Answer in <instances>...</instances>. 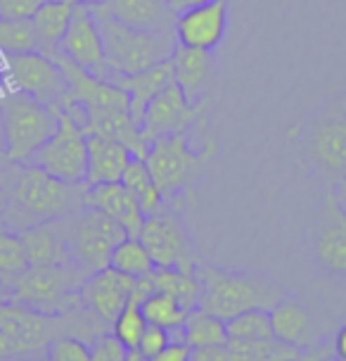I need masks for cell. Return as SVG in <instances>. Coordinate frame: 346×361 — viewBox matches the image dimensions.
<instances>
[{
  "label": "cell",
  "instance_id": "1",
  "mask_svg": "<svg viewBox=\"0 0 346 361\" xmlns=\"http://www.w3.org/2000/svg\"><path fill=\"white\" fill-rule=\"evenodd\" d=\"M88 183H64L29 162H8L0 173L5 226L22 231L34 224L57 221L86 204Z\"/></svg>",
  "mask_w": 346,
  "mask_h": 361
},
{
  "label": "cell",
  "instance_id": "2",
  "mask_svg": "<svg viewBox=\"0 0 346 361\" xmlns=\"http://www.w3.org/2000/svg\"><path fill=\"white\" fill-rule=\"evenodd\" d=\"M197 276L202 279L200 307L228 321L247 309H273L287 293L275 281L256 274L228 271L200 264Z\"/></svg>",
  "mask_w": 346,
  "mask_h": 361
},
{
  "label": "cell",
  "instance_id": "3",
  "mask_svg": "<svg viewBox=\"0 0 346 361\" xmlns=\"http://www.w3.org/2000/svg\"><path fill=\"white\" fill-rule=\"evenodd\" d=\"M98 24L105 41V55L110 64V76H131L155 64L169 60L178 48L173 31H140L121 24L102 5L95 8Z\"/></svg>",
  "mask_w": 346,
  "mask_h": 361
},
{
  "label": "cell",
  "instance_id": "4",
  "mask_svg": "<svg viewBox=\"0 0 346 361\" xmlns=\"http://www.w3.org/2000/svg\"><path fill=\"white\" fill-rule=\"evenodd\" d=\"M60 124V112L22 90L0 93V126L8 162H29Z\"/></svg>",
  "mask_w": 346,
  "mask_h": 361
},
{
  "label": "cell",
  "instance_id": "5",
  "mask_svg": "<svg viewBox=\"0 0 346 361\" xmlns=\"http://www.w3.org/2000/svg\"><path fill=\"white\" fill-rule=\"evenodd\" d=\"M57 228L69 262L86 276L110 267L112 250L126 238V231L114 219L91 204H83L72 214L57 219Z\"/></svg>",
  "mask_w": 346,
  "mask_h": 361
},
{
  "label": "cell",
  "instance_id": "6",
  "mask_svg": "<svg viewBox=\"0 0 346 361\" xmlns=\"http://www.w3.org/2000/svg\"><path fill=\"white\" fill-rule=\"evenodd\" d=\"M86 274L74 264L29 267L5 288V295L43 314H67L81 307Z\"/></svg>",
  "mask_w": 346,
  "mask_h": 361
},
{
  "label": "cell",
  "instance_id": "7",
  "mask_svg": "<svg viewBox=\"0 0 346 361\" xmlns=\"http://www.w3.org/2000/svg\"><path fill=\"white\" fill-rule=\"evenodd\" d=\"M211 154H214V140H209L204 150H195L190 145L188 133H173L150 140L145 152V164L162 195L173 197L188 185L195 166Z\"/></svg>",
  "mask_w": 346,
  "mask_h": 361
},
{
  "label": "cell",
  "instance_id": "8",
  "mask_svg": "<svg viewBox=\"0 0 346 361\" xmlns=\"http://www.w3.org/2000/svg\"><path fill=\"white\" fill-rule=\"evenodd\" d=\"M29 164L38 166L64 183H86L88 178V143L86 131L60 112L55 133L34 152Z\"/></svg>",
  "mask_w": 346,
  "mask_h": 361
},
{
  "label": "cell",
  "instance_id": "9",
  "mask_svg": "<svg viewBox=\"0 0 346 361\" xmlns=\"http://www.w3.org/2000/svg\"><path fill=\"white\" fill-rule=\"evenodd\" d=\"M8 88L22 90L43 105L60 107L64 95L69 93L67 76L53 55L43 50H24V53H8Z\"/></svg>",
  "mask_w": 346,
  "mask_h": 361
},
{
  "label": "cell",
  "instance_id": "10",
  "mask_svg": "<svg viewBox=\"0 0 346 361\" xmlns=\"http://www.w3.org/2000/svg\"><path fill=\"white\" fill-rule=\"evenodd\" d=\"M204 107H207V100L202 98L192 102L183 93V88L176 81H171L147 102L143 119H140V131H143L147 143L162 138V135L188 133L190 126L200 121Z\"/></svg>",
  "mask_w": 346,
  "mask_h": 361
},
{
  "label": "cell",
  "instance_id": "11",
  "mask_svg": "<svg viewBox=\"0 0 346 361\" xmlns=\"http://www.w3.org/2000/svg\"><path fill=\"white\" fill-rule=\"evenodd\" d=\"M138 238L147 247L155 267H178L185 271H197L200 267L188 231L181 219L171 212L147 214Z\"/></svg>",
  "mask_w": 346,
  "mask_h": 361
},
{
  "label": "cell",
  "instance_id": "12",
  "mask_svg": "<svg viewBox=\"0 0 346 361\" xmlns=\"http://www.w3.org/2000/svg\"><path fill=\"white\" fill-rule=\"evenodd\" d=\"M60 55L74 62L76 67L86 69L88 74L110 79V64L105 55V41L98 24V15L91 5H76L67 34L62 38V45L57 50Z\"/></svg>",
  "mask_w": 346,
  "mask_h": 361
},
{
  "label": "cell",
  "instance_id": "13",
  "mask_svg": "<svg viewBox=\"0 0 346 361\" xmlns=\"http://www.w3.org/2000/svg\"><path fill=\"white\" fill-rule=\"evenodd\" d=\"M228 17V0H209V3L178 12L176 19H173V34H176L178 45L214 53L226 38Z\"/></svg>",
  "mask_w": 346,
  "mask_h": 361
},
{
  "label": "cell",
  "instance_id": "14",
  "mask_svg": "<svg viewBox=\"0 0 346 361\" xmlns=\"http://www.w3.org/2000/svg\"><path fill=\"white\" fill-rule=\"evenodd\" d=\"M136 279L117 271L114 267H105L86 276L81 286V305L88 309L102 326L112 328L114 319L124 312L131 302Z\"/></svg>",
  "mask_w": 346,
  "mask_h": 361
},
{
  "label": "cell",
  "instance_id": "15",
  "mask_svg": "<svg viewBox=\"0 0 346 361\" xmlns=\"http://www.w3.org/2000/svg\"><path fill=\"white\" fill-rule=\"evenodd\" d=\"M86 204H91V207L105 212L107 216L114 219V221L126 231V235L138 238L140 231H143L147 214L143 212V207H140L136 195H133L121 180L88 185Z\"/></svg>",
  "mask_w": 346,
  "mask_h": 361
},
{
  "label": "cell",
  "instance_id": "16",
  "mask_svg": "<svg viewBox=\"0 0 346 361\" xmlns=\"http://www.w3.org/2000/svg\"><path fill=\"white\" fill-rule=\"evenodd\" d=\"M316 255L332 274H346V212L339 207L332 188L325 192V216L318 231Z\"/></svg>",
  "mask_w": 346,
  "mask_h": 361
},
{
  "label": "cell",
  "instance_id": "17",
  "mask_svg": "<svg viewBox=\"0 0 346 361\" xmlns=\"http://www.w3.org/2000/svg\"><path fill=\"white\" fill-rule=\"evenodd\" d=\"M88 143V185L114 183L121 180L126 166L136 157L128 147L117 138L102 133H86Z\"/></svg>",
  "mask_w": 346,
  "mask_h": 361
},
{
  "label": "cell",
  "instance_id": "18",
  "mask_svg": "<svg viewBox=\"0 0 346 361\" xmlns=\"http://www.w3.org/2000/svg\"><path fill=\"white\" fill-rule=\"evenodd\" d=\"M114 19L140 31H173V10L169 0H107L102 5Z\"/></svg>",
  "mask_w": 346,
  "mask_h": 361
},
{
  "label": "cell",
  "instance_id": "19",
  "mask_svg": "<svg viewBox=\"0 0 346 361\" xmlns=\"http://www.w3.org/2000/svg\"><path fill=\"white\" fill-rule=\"evenodd\" d=\"M110 81H114L117 86H121L128 93V100H131V117L136 119V124L140 126V119H143V112L155 95L162 90L164 86H169L173 81V64L171 57L164 62L155 64V67L145 69V72L131 74V76H110Z\"/></svg>",
  "mask_w": 346,
  "mask_h": 361
},
{
  "label": "cell",
  "instance_id": "20",
  "mask_svg": "<svg viewBox=\"0 0 346 361\" xmlns=\"http://www.w3.org/2000/svg\"><path fill=\"white\" fill-rule=\"evenodd\" d=\"M171 64H173V81L183 88V93L192 102L202 100V90L207 86L211 64H214V53L178 45L171 55Z\"/></svg>",
  "mask_w": 346,
  "mask_h": 361
},
{
  "label": "cell",
  "instance_id": "21",
  "mask_svg": "<svg viewBox=\"0 0 346 361\" xmlns=\"http://www.w3.org/2000/svg\"><path fill=\"white\" fill-rule=\"evenodd\" d=\"M311 150L320 166L346 176V114L320 121L313 131Z\"/></svg>",
  "mask_w": 346,
  "mask_h": 361
},
{
  "label": "cell",
  "instance_id": "22",
  "mask_svg": "<svg viewBox=\"0 0 346 361\" xmlns=\"http://www.w3.org/2000/svg\"><path fill=\"white\" fill-rule=\"evenodd\" d=\"M76 5L72 0H43V5L31 17L36 31L38 50L43 53H57L62 45V38L67 34Z\"/></svg>",
  "mask_w": 346,
  "mask_h": 361
},
{
  "label": "cell",
  "instance_id": "23",
  "mask_svg": "<svg viewBox=\"0 0 346 361\" xmlns=\"http://www.w3.org/2000/svg\"><path fill=\"white\" fill-rule=\"evenodd\" d=\"M27 247L31 267H46V264H72L64 250V240L57 228V221L34 224L19 231Z\"/></svg>",
  "mask_w": 346,
  "mask_h": 361
},
{
  "label": "cell",
  "instance_id": "24",
  "mask_svg": "<svg viewBox=\"0 0 346 361\" xmlns=\"http://www.w3.org/2000/svg\"><path fill=\"white\" fill-rule=\"evenodd\" d=\"M228 359L230 361H301L304 347L290 345L280 338L266 340H228Z\"/></svg>",
  "mask_w": 346,
  "mask_h": 361
},
{
  "label": "cell",
  "instance_id": "25",
  "mask_svg": "<svg viewBox=\"0 0 346 361\" xmlns=\"http://www.w3.org/2000/svg\"><path fill=\"white\" fill-rule=\"evenodd\" d=\"M152 281H155V290L173 295L188 312L200 307L204 288L197 271H185L178 267H155Z\"/></svg>",
  "mask_w": 346,
  "mask_h": 361
},
{
  "label": "cell",
  "instance_id": "26",
  "mask_svg": "<svg viewBox=\"0 0 346 361\" xmlns=\"http://www.w3.org/2000/svg\"><path fill=\"white\" fill-rule=\"evenodd\" d=\"M271 324L275 338L290 345L304 347L309 338V312L292 298H283L271 309Z\"/></svg>",
  "mask_w": 346,
  "mask_h": 361
},
{
  "label": "cell",
  "instance_id": "27",
  "mask_svg": "<svg viewBox=\"0 0 346 361\" xmlns=\"http://www.w3.org/2000/svg\"><path fill=\"white\" fill-rule=\"evenodd\" d=\"M183 340L190 347H209V345H228L226 321L207 309L197 307L188 314L183 324Z\"/></svg>",
  "mask_w": 346,
  "mask_h": 361
},
{
  "label": "cell",
  "instance_id": "28",
  "mask_svg": "<svg viewBox=\"0 0 346 361\" xmlns=\"http://www.w3.org/2000/svg\"><path fill=\"white\" fill-rule=\"evenodd\" d=\"M121 183L136 195L145 214H157V212H162L164 195H162V190L157 188V183H155V178H152L150 169H147L145 159L133 157L131 164L126 166L124 176H121Z\"/></svg>",
  "mask_w": 346,
  "mask_h": 361
},
{
  "label": "cell",
  "instance_id": "29",
  "mask_svg": "<svg viewBox=\"0 0 346 361\" xmlns=\"http://www.w3.org/2000/svg\"><path fill=\"white\" fill-rule=\"evenodd\" d=\"M29 267V255L19 231H12L8 226L0 228V286H3V290Z\"/></svg>",
  "mask_w": 346,
  "mask_h": 361
},
{
  "label": "cell",
  "instance_id": "30",
  "mask_svg": "<svg viewBox=\"0 0 346 361\" xmlns=\"http://www.w3.org/2000/svg\"><path fill=\"white\" fill-rule=\"evenodd\" d=\"M110 267H114L126 276H133V279H140V276H150L152 271H155V262H152V257L140 238L126 235L124 240L112 250Z\"/></svg>",
  "mask_w": 346,
  "mask_h": 361
},
{
  "label": "cell",
  "instance_id": "31",
  "mask_svg": "<svg viewBox=\"0 0 346 361\" xmlns=\"http://www.w3.org/2000/svg\"><path fill=\"white\" fill-rule=\"evenodd\" d=\"M140 309H143L147 324L162 326V328H166V331L183 328L185 319H188V314H190L181 302L173 298V295L162 293V290H155V293H152L150 298L140 305Z\"/></svg>",
  "mask_w": 346,
  "mask_h": 361
},
{
  "label": "cell",
  "instance_id": "32",
  "mask_svg": "<svg viewBox=\"0 0 346 361\" xmlns=\"http://www.w3.org/2000/svg\"><path fill=\"white\" fill-rule=\"evenodd\" d=\"M228 340H266L273 338L271 309H247L226 321Z\"/></svg>",
  "mask_w": 346,
  "mask_h": 361
},
{
  "label": "cell",
  "instance_id": "33",
  "mask_svg": "<svg viewBox=\"0 0 346 361\" xmlns=\"http://www.w3.org/2000/svg\"><path fill=\"white\" fill-rule=\"evenodd\" d=\"M38 50L36 31L31 19H3L0 17V53H24Z\"/></svg>",
  "mask_w": 346,
  "mask_h": 361
},
{
  "label": "cell",
  "instance_id": "34",
  "mask_svg": "<svg viewBox=\"0 0 346 361\" xmlns=\"http://www.w3.org/2000/svg\"><path fill=\"white\" fill-rule=\"evenodd\" d=\"M147 328V319L143 314V309H140L138 302H128L124 307V312H121L117 319H114V324L110 331L117 335V340H121L128 350H138L140 345V338H143Z\"/></svg>",
  "mask_w": 346,
  "mask_h": 361
},
{
  "label": "cell",
  "instance_id": "35",
  "mask_svg": "<svg viewBox=\"0 0 346 361\" xmlns=\"http://www.w3.org/2000/svg\"><path fill=\"white\" fill-rule=\"evenodd\" d=\"M50 361H91V345L76 335H57L48 347Z\"/></svg>",
  "mask_w": 346,
  "mask_h": 361
},
{
  "label": "cell",
  "instance_id": "36",
  "mask_svg": "<svg viewBox=\"0 0 346 361\" xmlns=\"http://www.w3.org/2000/svg\"><path fill=\"white\" fill-rule=\"evenodd\" d=\"M131 350L112 331L100 333L91 343V361H128Z\"/></svg>",
  "mask_w": 346,
  "mask_h": 361
},
{
  "label": "cell",
  "instance_id": "37",
  "mask_svg": "<svg viewBox=\"0 0 346 361\" xmlns=\"http://www.w3.org/2000/svg\"><path fill=\"white\" fill-rule=\"evenodd\" d=\"M169 345H171V331H166V328L155 326V324H147L143 338H140L138 352L143 354V357L152 359L162 350H166Z\"/></svg>",
  "mask_w": 346,
  "mask_h": 361
},
{
  "label": "cell",
  "instance_id": "38",
  "mask_svg": "<svg viewBox=\"0 0 346 361\" xmlns=\"http://www.w3.org/2000/svg\"><path fill=\"white\" fill-rule=\"evenodd\" d=\"M43 0H0V17L3 19H31Z\"/></svg>",
  "mask_w": 346,
  "mask_h": 361
},
{
  "label": "cell",
  "instance_id": "39",
  "mask_svg": "<svg viewBox=\"0 0 346 361\" xmlns=\"http://www.w3.org/2000/svg\"><path fill=\"white\" fill-rule=\"evenodd\" d=\"M190 354H192V347L188 343H181V340H173V343L152 357L150 361H190Z\"/></svg>",
  "mask_w": 346,
  "mask_h": 361
},
{
  "label": "cell",
  "instance_id": "40",
  "mask_svg": "<svg viewBox=\"0 0 346 361\" xmlns=\"http://www.w3.org/2000/svg\"><path fill=\"white\" fill-rule=\"evenodd\" d=\"M190 361H230L226 345H209V347H192Z\"/></svg>",
  "mask_w": 346,
  "mask_h": 361
},
{
  "label": "cell",
  "instance_id": "41",
  "mask_svg": "<svg viewBox=\"0 0 346 361\" xmlns=\"http://www.w3.org/2000/svg\"><path fill=\"white\" fill-rule=\"evenodd\" d=\"M335 357L337 359H346V326H342L337 331V338H335Z\"/></svg>",
  "mask_w": 346,
  "mask_h": 361
},
{
  "label": "cell",
  "instance_id": "42",
  "mask_svg": "<svg viewBox=\"0 0 346 361\" xmlns=\"http://www.w3.org/2000/svg\"><path fill=\"white\" fill-rule=\"evenodd\" d=\"M202 3H209V0H169V8L173 10V15H178V12L195 8V5H202Z\"/></svg>",
  "mask_w": 346,
  "mask_h": 361
},
{
  "label": "cell",
  "instance_id": "43",
  "mask_svg": "<svg viewBox=\"0 0 346 361\" xmlns=\"http://www.w3.org/2000/svg\"><path fill=\"white\" fill-rule=\"evenodd\" d=\"M332 192H335V197H337V202H339V207H342L346 212V176H342V180L332 188Z\"/></svg>",
  "mask_w": 346,
  "mask_h": 361
},
{
  "label": "cell",
  "instance_id": "44",
  "mask_svg": "<svg viewBox=\"0 0 346 361\" xmlns=\"http://www.w3.org/2000/svg\"><path fill=\"white\" fill-rule=\"evenodd\" d=\"M8 88V64H5V55L0 53V93Z\"/></svg>",
  "mask_w": 346,
  "mask_h": 361
},
{
  "label": "cell",
  "instance_id": "45",
  "mask_svg": "<svg viewBox=\"0 0 346 361\" xmlns=\"http://www.w3.org/2000/svg\"><path fill=\"white\" fill-rule=\"evenodd\" d=\"M0 361H12V352H10V345L5 340L3 331H0Z\"/></svg>",
  "mask_w": 346,
  "mask_h": 361
},
{
  "label": "cell",
  "instance_id": "46",
  "mask_svg": "<svg viewBox=\"0 0 346 361\" xmlns=\"http://www.w3.org/2000/svg\"><path fill=\"white\" fill-rule=\"evenodd\" d=\"M74 5H91V8H98V5H105L107 0H72Z\"/></svg>",
  "mask_w": 346,
  "mask_h": 361
},
{
  "label": "cell",
  "instance_id": "47",
  "mask_svg": "<svg viewBox=\"0 0 346 361\" xmlns=\"http://www.w3.org/2000/svg\"><path fill=\"white\" fill-rule=\"evenodd\" d=\"M128 361H150L147 357H143L138 350H131V354H128Z\"/></svg>",
  "mask_w": 346,
  "mask_h": 361
},
{
  "label": "cell",
  "instance_id": "48",
  "mask_svg": "<svg viewBox=\"0 0 346 361\" xmlns=\"http://www.w3.org/2000/svg\"><path fill=\"white\" fill-rule=\"evenodd\" d=\"M0 228H5V202H3V192H0Z\"/></svg>",
  "mask_w": 346,
  "mask_h": 361
},
{
  "label": "cell",
  "instance_id": "49",
  "mask_svg": "<svg viewBox=\"0 0 346 361\" xmlns=\"http://www.w3.org/2000/svg\"><path fill=\"white\" fill-rule=\"evenodd\" d=\"M301 361H337V359H325V357H306L304 354V359Z\"/></svg>",
  "mask_w": 346,
  "mask_h": 361
},
{
  "label": "cell",
  "instance_id": "50",
  "mask_svg": "<svg viewBox=\"0 0 346 361\" xmlns=\"http://www.w3.org/2000/svg\"><path fill=\"white\" fill-rule=\"evenodd\" d=\"M22 361H50L48 357H41V359H22Z\"/></svg>",
  "mask_w": 346,
  "mask_h": 361
},
{
  "label": "cell",
  "instance_id": "51",
  "mask_svg": "<svg viewBox=\"0 0 346 361\" xmlns=\"http://www.w3.org/2000/svg\"><path fill=\"white\" fill-rule=\"evenodd\" d=\"M0 147H3V126H0ZM5 150V147H3Z\"/></svg>",
  "mask_w": 346,
  "mask_h": 361
},
{
  "label": "cell",
  "instance_id": "52",
  "mask_svg": "<svg viewBox=\"0 0 346 361\" xmlns=\"http://www.w3.org/2000/svg\"><path fill=\"white\" fill-rule=\"evenodd\" d=\"M335 359H337V357H335ZM337 361H346V359H337Z\"/></svg>",
  "mask_w": 346,
  "mask_h": 361
}]
</instances>
